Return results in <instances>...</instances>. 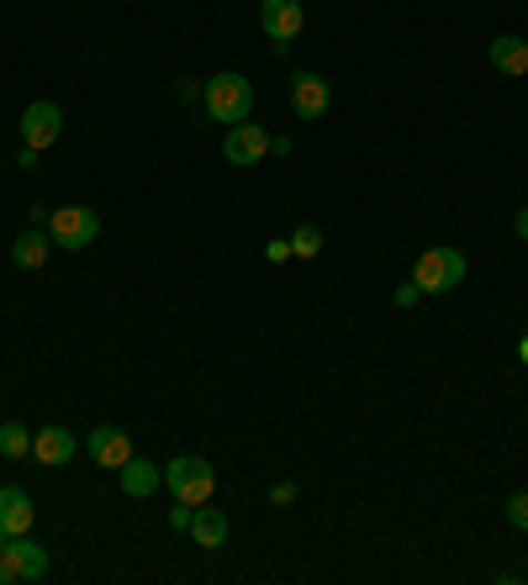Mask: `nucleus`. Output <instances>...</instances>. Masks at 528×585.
Masks as SVG:
<instances>
[{
  "mask_svg": "<svg viewBox=\"0 0 528 585\" xmlns=\"http://www.w3.org/2000/svg\"><path fill=\"white\" fill-rule=\"evenodd\" d=\"M201 106H206V116L212 122H222V127H238V122H248V111H254V85L243 80V74H212L206 85H201Z\"/></svg>",
  "mask_w": 528,
  "mask_h": 585,
  "instance_id": "1",
  "label": "nucleus"
},
{
  "mask_svg": "<svg viewBox=\"0 0 528 585\" xmlns=\"http://www.w3.org/2000/svg\"><path fill=\"white\" fill-rule=\"evenodd\" d=\"M164 485L175 491V501L201 506V501L217 496V470H212L201 454H175L170 464H164Z\"/></svg>",
  "mask_w": 528,
  "mask_h": 585,
  "instance_id": "2",
  "label": "nucleus"
},
{
  "mask_svg": "<svg viewBox=\"0 0 528 585\" xmlns=\"http://www.w3.org/2000/svg\"><path fill=\"white\" fill-rule=\"evenodd\" d=\"M48 581V548L22 538H0V585H38Z\"/></svg>",
  "mask_w": 528,
  "mask_h": 585,
  "instance_id": "3",
  "label": "nucleus"
},
{
  "mask_svg": "<svg viewBox=\"0 0 528 585\" xmlns=\"http://www.w3.org/2000/svg\"><path fill=\"white\" fill-rule=\"evenodd\" d=\"M465 254L460 248H428V254H418V264H413V285H418L423 296H444V290H455V285H465Z\"/></svg>",
  "mask_w": 528,
  "mask_h": 585,
  "instance_id": "4",
  "label": "nucleus"
},
{
  "mask_svg": "<svg viewBox=\"0 0 528 585\" xmlns=\"http://www.w3.org/2000/svg\"><path fill=\"white\" fill-rule=\"evenodd\" d=\"M48 238H53V248H64V254H80V248H90V243L101 238V217L90 206H59L48 217Z\"/></svg>",
  "mask_w": 528,
  "mask_h": 585,
  "instance_id": "5",
  "label": "nucleus"
},
{
  "mask_svg": "<svg viewBox=\"0 0 528 585\" xmlns=\"http://www.w3.org/2000/svg\"><path fill=\"white\" fill-rule=\"evenodd\" d=\"M260 27H264V38L275 43V53H286V48L302 38V27H307V6H302V0H264Z\"/></svg>",
  "mask_w": 528,
  "mask_h": 585,
  "instance_id": "6",
  "label": "nucleus"
},
{
  "mask_svg": "<svg viewBox=\"0 0 528 585\" xmlns=\"http://www.w3.org/2000/svg\"><path fill=\"white\" fill-rule=\"evenodd\" d=\"M59 132H64V111L53 106V101H32V106L22 111V143L27 148H53L59 143Z\"/></svg>",
  "mask_w": 528,
  "mask_h": 585,
  "instance_id": "7",
  "label": "nucleus"
},
{
  "mask_svg": "<svg viewBox=\"0 0 528 585\" xmlns=\"http://www.w3.org/2000/svg\"><path fill=\"white\" fill-rule=\"evenodd\" d=\"M264 153H270V132L254 127V122H238V127L222 132V158L227 164H264Z\"/></svg>",
  "mask_w": 528,
  "mask_h": 585,
  "instance_id": "8",
  "label": "nucleus"
},
{
  "mask_svg": "<svg viewBox=\"0 0 528 585\" xmlns=\"http://www.w3.org/2000/svg\"><path fill=\"white\" fill-rule=\"evenodd\" d=\"M32 522H38L32 496L22 485H0V538H22V533H32Z\"/></svg>",
  "mask_w": 528,
  "mask_h": 585,
  "instance_id": "9",
  "label": "nucleus"
},
{
  "mask_svg": "<svg viewBox=\"0 0 528 585\" xmlns=\"http://www.w3.org/2000/svg\"><path fill=\"white\" fill-rule=\"evenodd\" d=\"M328 80H323V74H307V69H302V74H296V80H291V111H296V116H302V122H317V116H323V111H328Z\"/></svg>",
  "mask_w": 528,
  "mask_h": 585,
  "instance_id": "10",
  "label": "nucleus"
},
{
  "mask_svg": "<svg viewBox=\"0 0 528 585\" xmlns=\"http://www.w3.org/2000/svg\"><path fill=\"white\" fill-rule=\"evenodd\" d=\"M85 449H90V459H95L101 470H122V464L132 459V438L122 433V428H90Z\"/></svg>",
  "mask_w": 528,
  "mask_h": 585,
  "instance_id": "11",
  "label": "nucleus"
},
{
  "mask_svg": "<svg viewBox=\"0 0 528 585\" xmlns=\"http://www.w3.org/2000/svg\"><path fill=\"white\" fill-rule=\"evenodd\" d=\"M74 449H80V438L69 433V428H53V422H48L43 433H32V459H38V464H48V470L69 464V459H74Z\"/></svg>",
  "mask_w": 528,
  "mask_h": 585,
  "instance_id": "12",
  "label": "nucleus"
},
{
  "mask_svg": "<svg viewBox=\"0 0 528 585\" xmlns=\"http://www.w3.org/2000/svg\"><path fill=\"white\" fill-rule=\"evenodd\" d=\"M116 475H122V491H128L132 501H149L159 485H164V470H159L154 459H143V454H132L128 464L116 470Z\"/></svg>",
  "mask_w": 528,
  "mask_h": 585,
  "instance_id": "13",
  "label": "nucleus"
},
{
  "mask_svg": "<svg viewBox=\"0 0 528 585\" xmlns=\"http://www.w3.org/2000/svg\"><path fill=\"white\" fill-rule=\"evenodd\" d=\"M227 527H233V522H227V512H222V506H212V501H201L196 517H191V538H196L201 548H222V543H227Z\"/></svg>",
  "mask_w": 528,
  "mask_h": 585,
  "instance_id": "14",
  "label": "nucleus"
},
{
  "mask_svg": "<svg viewBox=\"0 0 528 585\" xmlns=\"http://www.w3.org/2000/svg\"><path fill=\"white\" fill-rule=\"evenodd\" d=\"M486 53H491V69H497V74H512V80H524V74H528V43H524V38L502 32V38H491Z\"/></svg>",
  "mask_w": 528,
  "mask_h": 585,
  "instance_id": "15",
  "label": "nucleus"
},
{
  "mask_svg": "<svg viewBox=\"0 0 528 585\" xmlns=\"http://www.w3.org/2000/svg\"><path fill=\"white\" fill-rule=\"evenodd\" d=\"M48 254H53V238H48V227H27L22 238L11 243V264H17V269H43Z\"/></svg>",
  "mask_w": 528,
  "mask_h": 585,
  "instance_id": "16",
  "label": "nucleus"
},
{
  "mask_svg": "<svg viewBox=\"0 0 528 585\" xmlns=\"http://www.w3.org/2000/svg\"><path fill=\"white\" fill-rule=\"evenodd\" d=\"M317 254H323V227L302 222V227L291 233V259H317Z\"/></svg>",
  "mask_w": 528,
  "mask_h": 585,
  "instance_id": "17",
  "label": "nucleus"
},
{
  "mask_svg": "<svg viewBox=\"0 0 528 585\" xmlns=\"http://www.w3.org/2000/svg\"><path fill=\"white\" fill-rule=\"evenodd\" d=\"M0 454H6V459L32 454V433H27L22 422H0Z\"/></svg>",
  "mask_w": 528,
  "mask_h": 585,
  "instance_id": "18",
  "label": "nucleus"
},
{
  "mask_svg": "<svg viewBox=\"0 0 528 585\" xmlns=\"http://www.w3.org/2000/svg\"><path fill=\"white\" fill-rule=\"evenodd\" d=\"M507 522H512L518 533H528V491H518V496L507 501Z\"/></svg>",
  "mask_w": 528,
  "mask_h": 585,
  "instance_id": "19",
  "label": "nucleus"
},
{
  "mask_svg": "<svg viewBox=\"0 0 528 585\" xmlns=\"http://www.w3.org/2000/svg\"><path fill=\"white\" fill-rule=\"evenodd\" d=\"M392 301H396V311H413V306L423 301V290H418L413 280H407V285H396V296H392Z\"/></svg>",
  "mask_w": 528,
  "mask_h": 585,
  "instance_id": "20",
  "label": "nucleus"
},
{
  "mask_svg": "<svg viewBox=\"0 0 528 585\" xmlns=\"http://www.w3.org/2000/svg\"><path fill=\"white\" fill-rule=\"evenodd\" d=\"M191 517H196V506H185V501L170 506V527H175V533H191Z\"/></svg>",
  "mask_w": 528,
  "mask_h": 585,
  "instance_id": "21",
  "label": "nucleus"
},
{
  "mask_svg": "<svg viewBox=\"0 0 528 585\" xmlns=\"http://www.w3.org/2000/svg\"><path fill=\"white\" fill-rule=\"evenodd\" d=\"M264 259H270V264H286L291 259V238H275L270 248H264Z\"/></svg>",
  "mask_w": 528,
  "mask_h": 585,
  "instance_id": "22",
  "label": "nucleus"
},
{
  "mask_svg": "<svg viewBox=\"0 0 528 585\" xmlns=\"http://www.w3.org/2000/svg\"><path fill=\"white\" fill-rule=\"evenodd\" d=\"M270 501H275V506H286V501H296V485H291V480H281V485L270 491Z\"/></svg>",
  "mask_w": 528,
  "mask_h": 585,
  "instance_id": "23",
  "label": "nucleus"
},
{
  "mask_svg": "<svg viewBox=\"0 0 528 585\" xmlns=\"http://www.w3.org/2000/svg\"><path fill=\"white\" fill-rule=\"evenodd\" d=\"M175 95H180V101H196V95H201V85H196V80H180V85H175Z\"/></svg>",
  "mask_w": 528,
  "mask_h": 585,
  "instance_id": "24",
  "label": "nucleus"
},
{
  "mask_svg": "<svg viewBox=\"0 0 528 585\" xmlns=\"http://www.w3.org/2000/svg\"><path fill=\"white\" fill-rule=\"evenodd\" d=\"M512 227H518V238L528 243V206H524V212H518V217H512Z\"/></svg>",
  "mask_w": 528,
  "mask_h": 585,
  "instance_id": "25",
  "label": "nucleus"
},
{
  "mask_svg": "<svg viewBox=\"0 0 528 585\" xmlns=\"http://www.w3.org/2000/svg\"><path fill=\"white\" fill-rule=\"evenodd\" d=\"M518 359H524V365H528V338H524V343H518Z\"/></svg>",
  "mask_w": 528,
  "mask_h": 585,
  "instance_id": "26",
  "label": "nucleus"
},
{
  "mask_svg": "<svg viewBox=\"0 0 528 585\" xmlns=\"http://www.w3.org/2000/svg\"><path fill=\"white\" fill-rule=\"evenodd\" d=\"M524 581H528V569H524Z\"/></svg>",
  "mask_w": 528,
  "mask_h": 585,
  "instance_id": "27",
  "label": "nucleus"
}]
</instances>
